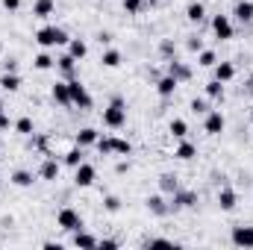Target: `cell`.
I'll return each mask as SVG.
<instances>
[{"label": "cell", "mask_w": 253, "mask_h": 250, "mask_svg": "<svg viewBox=\"0 0 253 250\" xmlns=\"http://www.w3.org/2000/svg\"><path fill=\"white\" fill-rule=\"evenodd\" d=\"M68 33H65L62 27H53V24H47V27H42L39 33H36V44L42 47V50H53V47H68Z\"/></svg>", "instance_id": "6da1fadb"}, {"label": "cell", "mask_w": 253, "mask_h": 250, "mask_svg": "<svg viewBox=\"0 0 253 250\" xmlns=\"http://www.w3.org/2000/svg\"><path fill=\"white\" fill-rule=\"evenodd\" d=\"M126 124V103L124 97H112L109 100V106L103 109V126H109V129H121Z\"/></svg>", "instance_id": "7a4b0ae2"}, {"label": "cell", "mask_w": 253, "mask_h": 250, "mask_svg": "<svg viewBox=\"0 0 253 250\" xmlns=\"http://www.w3.org/2000/svg\"><path fill=\"white\" fill-rule=\"evenodd\" d=\"M68 88H71V106H77V109H83V112L94 106V97L88 94V88H85L77 77H74V80H68Z\"/></svg>", "instance_id": "3957f363"}, {"label": "cell", "mask_w": 253, "mask_h": 250, "mask_svg": "<svg viewBox=\"0 0 253 250\" xmlns=\"http://www.w3.org/2000/svg\"><path fill=\"white\" fill-rule=\"evenodd\" d=\"M56 224L62 227L65 233H77V230H83V215H80L74 206H62V209L56 212Z\"/></svg>", "instance_id": "277c9868"}, {"label": "cell", "mask_w": 253, "mask_h": 250, "mask_svg": "<svg viewBox=\"0 0 253 250\" xmlns=\"http://www.w3.org/2000/svg\"><path fill=\"white\" fill-rule=\"evenodd\" d=\"M212 33L221 39V42H230L233 36H236V24H233V18L230 15H212Z\"/></svg>", "instance_id": "5b68a950"}, {"label": "cell", "mask_w": 253, "mask_h": 250, "mask_svg": "<svg viewBox=\"0 0 253 250\" xmlns=\"http://www.w3.org/2000/svg\"><path fill=\"white\" fill-rule=\"evenodd\" d=\"M197 206V191L191 188H177L171 194V212H180V209H194Z\"/></svg>", "instance_id": "8992f818"}, {"label": "cell", "mask_w": 253, "mask_h": 250, "mask_svg": "<svg viewBox=\"0 0 253 250\" xmlns=\"http://www.w3.org/2000/svg\"><path fill=\"white\" fill-rule=\"evenodd\" d=\"M94 180H97V168H94L91 162H83V165H77V168H74V186L91 188V186H94Z\"/></svg>", "instance_id": "52a82bcc"}, {"label": "cell", "mask_w": 253, "mask_h": 250, "mask_svg": "<svg viewBox=\"0 0 253 250\" xmlns=\"http://www.w3.org/2000/svg\"><path fill=\"white\" fill-rule=\"evenodd\" d=\"M59 174H62V162H59L56 156H44V159H42V165H39V177H42V180H47V183H56V180H59Z\"/></svg>", "instance_id": "ba28073f"}, {"label": "cell", "mask_w": 253, "mask_h": 250, "mask_svg": "<svg viewBox=\"0 0 253 250\" xmlns=\"http://www.w3.org/2000/svg\"><path fill=\"white\" fill-rule=\"evenodd\" d=\"M224 126H227V118H224L221 109H209V112L203 115V129H206L209 135H221Z\"/></svg>", "instance_id": "9c48e42d"}, {"label": "cell", "mask_w": 253, "mask_h": 250, "mask_svg": "<svg viewBox=\"0 0 253 250\" xmlns=\"http://www.w3.org/2000/svg\"><path fill=\"white\" fill-rule=\"evenodd\" d=\"M144 206H147V212L156 215V218H165V215L171 212V203L165 200V194H150V197L144 200Z\"/></svg>", "instance_id": "30bf717a"}, {"label": "cell", "mask_w": 253, "mask_h": 250, "mask_svg": "<svg viewBox=\"0 0 253 250\" xmlns=\"http://www.w3.org/2000/svg\"><path fill=\"white\" fill-rule=\"evenodd\" d=\"M165 74H171L177 83H189V80H191V68L186 62H180V59H168V65H165Z\"/></svg>", "instance_id": "8fae6325"}, {"label": "cell", "mask_w": 253, "mask_h": 250, "mask_svg": "<svg viewBox=\"0 0 253 250\" xmlns=\"http://www.w3.org/2000/svg\"><path fill=\"white\" fill-rule=\"evenodd\" d=\"M218 206H221L224 212H233V209L239 206V194H236V188H230V186L218 188Z\"/></svg>", "instance_id": "7c38bea8"}, {"label": "cell", "mask_w": 253, "mask_h": 250, "mask_svg": "<svg viewBox=\"0 0 253 250\" xmlns=\"http://www.w3.org/2000/svg\"><path fill=\"white\" fill-rule=\"evenodd\" d=\"M230 242L236 248H253V227H233Z\"/></svg>", "instance_id": "4fadbf2b"}, {"label": "cell", "mask_w": 253, "mask_h": 250, "mask_svg": "<svg viewBox=\"0 0 253 250\" xmlns=\"http://www.w3.org/2000/svg\"><path fill=\"white\" fill-rule=\"evenodd\" d=\"M50 97L59 103V106H71V88H68V80H56L50 85Z\"/></svg>", "instance_id": "5bb4252c"}, {"label": "cell", "mask_w": 253, "mask_h": 250, "mask_svg": "<svg viewBox=\"0 0 253 250\" xmlns=\"http://www.w3.org/2000/svg\"><path fill=\"white\" fill-rule=\"evenodd\" d=\"M197 156V144L189 141V138H180V144L174 147V159H180V162H191Z\"/></svg>", "instance_id": "9a60e30c"}, {"label": "cell", "mask_w": 253, "mask_h": 250, "mask_svg": "<svg viewBox=\"0 0 253 250\" xmlns=\"http://www.w3.org/2000/svg\"><path fill=\"white\" fill-rule=\"evenodd\" d=\"M177 88H180V83H177L171 74H165V77L156 80V94H159V97H174Z\"/></svg>", "instance_id": "2e32d148"}, {"label": "cell", "mask_w": 253, "mask_h": 250, "mask_svg": "<svg viewBox=\"0 0 253 250\" xmlns=\"http://www.w3.org/2000/svg\"><path fill=\"white\" fill-rule=\"evenodd\" d=\"M97 138H100V132H97L94 126H83V129H77L74 144H80V147H91V144H97Z\"/></svg>", "instance_id": "e0dca14e"}, {"label": "cell", "mask_w": 253, "mask_h": 250, "mask_svg": "<svg viewBox=\"0 0 253 250\" xmlns=\"http://www.w3.org/2000/svg\"><path fill=\"white\" fill-rule=\"evenodd\" d=\"M233 18L239 24H251L253 21V0H239L236 9H233Z\"/></svg>", "instance_id": "ac0fdd59"}, {"label": "cell", "mask_w": 253, "mask_h": 250, "mask_svg": "<svg viewBox=\"0 0 253 250\" xmlns=\"http://www.w3.org/2000/svg\"><path fill=\"white\" fill-rule=\"evenodd\" d=\"M97 236H91V233H85V230H77L74 233V239H71V245L74 248H83V250H91V248H97Z\"/></svg>", "instance_id": "d6986e66"}, {"label": "cell", "mask_w": 253, "mask_h": 250, "mask_svg": "<svg viewBox=\"0 0 253 250\" xmlns=\"http://www.w3.org/2000/svg\"><path fill=\"white\" fill-rule=\"evenodd\" d=\"M212 71H215V80H221L224 85L236 80V65H233V62H215Z\"/></svg>", "instance_id": "ffe728a7"}, {"label": "cell", "mask_w": 253, "mask_h": 250, "mask_svg": "<svg viewBox=\"0 0 253 250\" xmlns=\"http://www.w3.org/2000/svg\"><path fill=\"white\" fill-rule=\"evenodd\" d=\"M0 88L9 91V94H15V91L21 88V77H18V71H3V74H0Z\"/></svg>", "instance_id": "44dd1931"}, {"label": "cell", "mask_w": 253, "mask_h": 250, "mask_svg": "<svg viewBox=\"0 0 253 250\" xmlns=\"http://www.w3.org/2000/svg\"><path fill=\"white\" fill-rule=\"evenodd\" d=\"M53 12H56V0H36L33 3V15L42 18V21H47Z\"/></svg>", "instance_id": "7402d4cb"}, {"label": "cell", "mask_w": 253, "mask_h": 250, "mask_svg": "<svg viewBox=\"0 0 253 250\" xmlns=\"http://www.w3.org/2000/svg\"><path fill=\"white\" fill-rule=\"evenodd\" d=\"M186 18H189V24H203L206 21V6L200 3V0H194L186 6Z\"/></svg>", "instance_id": "603a6c76"}, {"label": "cell", "mask_w": 253, "mask_h": 250, "mask_svg": "<svg viewBox=\"0 0 253 250\" xmlns=\"http://www.w3.org/2000/svg\"><path fill=\"white\" fill-rule=\"evenodd\" d=\"M62 162L68 165V168H77V165H83V162H85V147L74 144V147H71V150L62 156Z\"/></svg>", "instance_id": "cb8c5ba5"}, {"label": "cell", "mask_w": 253, "mask_h": 250, "mask_svg": "<svg viewBox=\"0 0 253 250\" xmlns=\"http://www.w3.org/2000/svg\"><path fill=\"white\" fill-rule=\"evenodd\" d=\"M9 183H12V186H18V188H30L36 180H33V171H27V168H18V171H12Z\"/></svg>", "instance_id": "d4e9b609"}, {"label": "cell", "mask_w": 253, "mask_h": 250, "mask_svg": "<svg viewBox=\"0 0 253 250\" xmlns=\"http://www.w3.org/2000/svg\"><path fill=\"white\" fill-rule=\"evenodd\" d=\"M100 62H103V68H121L124 56H121V50H118V47H106V50L100 53Z\"/></svg>", "instance_id": "484cf974"}, {"label": "cell", "mask_w": 253, "mask_h": 250, "mask_svg": "<svg viewBox=\"0 0 253 250\" xmlns=\"http://www.w3.org/2000/svg\"><path fill=\"white\" fill-rule=\"evenodd\" d=\"M56 68L65 74V80H74V71H77V59L71 56V53H62L59 59H56Z\"/></svg>", "instance_id": "4316f807"}, {"label": "cell", "mask_w": 253, "mask_h": 250, "mask_svg": "<svg viewBox=\"0 0 253 250\" xmlns=\"http://www.w3.org/2000/svg\"><path fill=\"white\" fill-rule=\"evenodd\" d=\"M68 53L80 62V59H85V56H88V44H85L83 39H71V42H68Z\"/></svg>", "instance_id": "83f0119b"}, {"label": "cell", "mask_w": 253, "mask_h": 250, "mask_svg": "<svg viewBox=\"0 0 253 250\" xmlns=\"http://www.w3.org/2000/svg\"><path fill=\"white\" fill-rule=\"evenodd\" d=\"M224 94H227V88H224V83L212 77V80L206 83V97H209V100H224Z\"/></svg>", "instance_id": "f1b7e54d"}, {"label": "cell", "mask_w": 253, "mask_h": 250, "mask_svg": "<svg viewBox=\"0 0 253 250\" xmlns=\"http://www.w3.org/2000/svg\"><path fill=\"white\" fill-rule=\"evenodd\" d=\"M33 68H36V71H50V68H56V59L50 56V50H42V53H36Z\"/></svg>", "instance_id": "f546056e"}, {"label": "cell", "mask_w": 253, "mask_h": 250, "mask_svg": "<svg viewBox=\"0 0 253 250\" xmlns=\"http://www.w3.org/2000/svg\"><path fill=\"white\" fill-rule=\"evenodd\" d=\"M129 153H132V144H129V138L112 135V156H129Z\"/></svg>", "instance_id": "4dcf8cb0"}, {"label": "cell", "mask_w": 253, "mask_h": 250, "mask_svg": "<svg viewBox=\"0 0 253 250\" xmlns=\"http://www.w3.org/2000/svg\"><path fill=\"white\" fill-rule=\"evenodd\" d=\"M177 188H180V180H177L174 174H162V177H159V191H162V194H168V197H171Z\"/></svg>", "instance_id": "1f68e13d"}, {"label": "cell", "mask_w": 253, "mask_h": 250, "mask_svg": "<svg viewBox=\"0 0 253 250\" xmlns=\"http://www.w3.org/2000/svg\"><path fill=\"white\" fill-rule=\"evenodd\" d=\"M168 132L180 141V138H186L189 135V124L183 121V118H171V124H168Z\"/></svg>", "instance_id": "d6a6232c"}, {"label": "cell", "mask_w": 253, "mask_h": 250, "mask_svg": "<svg viewBox=\"0 0 253 250\" xmlns=\"http://www.w3.org/2000/svg\"><path fill=\"white\" fill-rule=\"evenodd\" d=\"M12 129H15L18 135H27V138H30V135L36 132V124H33V118H18V121H15V126H12Z\"/></svg>", "instance_id": "836d02e7"}, {"label": "cell", "mask_w": 253, "mask_h": 250, "mask_svg": "<svg viewBox=\"0 0 253 250\" xmlns=\"http://www.w3.org/2000/svg\"><path fill=\"white\" fill-rule=\"evenodd\" d=\"M215 62H218L215 50H206V47H203V50L197 53V65H200V68H215Z\"/></svg>", "instance_id": "e575fe53"}, {"label": "cell", "mask_w": 253, "mask_h": 250, "mask_svg": "<svg viewBox=\"0 0 253 250\" xmlns=\"http://www.w3.org/2000/svg\"><path fill=\"white\" fill-rule=\"evenodd\" d=\"M103 209L112 212V215L121 212V197H118V194H106V197H103Z\"/></svg>", "instance_id": "d590c367"}, {"label": "cell", "mask_w": 253, "mask_h": 250, "mask_svg": "<svg viewBox=\"0 0 253 250\" xmlns=\"http://www.w3.org/2000/svg\"><path fill=\"white\" fill-rule=\"evenodd\" d=\"M121 3H124L126 15H141V9H144V3H147V0H121Z\"/></svg>", "instance_id": "8d00e7d4"}, {"label": "cell", "mask_w": 253, "mask_h": 250, "mask_svg": "<svg viewBox=\"0 0 253 250\" xmlns=\"http://www.w3.org/2000/svg\"><path fill=\"white\" fill-rule=\"evenodd\" d=\"M94 147H97V150H100L103 156H112V135H100Z\"/></svg>", "instance_id": "74e56055"}, {"label": "cell", "mask_w": 253, "mask_h": 250, "mask_svg": "<svg viewBox=\"0 0 253 250\" xmlns=\"http://www.w3.org/2000/svg\"><path fill=\"white\" fill-rule=\"evenodd\" d=\"M189 109L194 112V115H206V112H209V103H206L203 97H194V100L189 103Z\"/></svg>", "instance_id": "f35d334b"}, {"label": "cell", "mask_w": 253, "mask_h": 250, "mask_svg": "<svg viewBox=\"0 0 253 250\" xmlns=\"http://www.w3.org/2000/svg\"><path fill=\"white\" fill-rule=\"evenodd\" d=\"M186 47H189L191 53H200V50H203V39H200V36H191L189 42H186Z\"/></svg>", "instance_id": "ab89813d"}, {"label": "cell", "mask_w": 253, "mask_h": 250, "mask_svg": "<svg viewBox=\"0 0 253 250\" xmlns=\"http://www.w3.org/2000/svg\"><path fill=\"white\" fill-rule=\"evenodd\" d=\"M144 245H147V248H174L171 239H147Z\"/></svg>", "instance_id": "60d3db41"}, {"label": "cell", "mask_w": 253, "mask_h": 250, "mask_svg": "<svg viewBox=\"0 0 253 250\" xmlns=\"http://www.w3.org/2000/svg\"><path fill=\"white\" fill-rule=\"evenodd\" d=\"M97 248H103V250H115V248H121V242H118V239H100V242H97Z\"/></svg>", "instance_id": "b9f144b4"}, {"label": "cell", "mask_w": 253, "mask_h": 250, "mask_svg": "<svg viewBox=\"0 0 253 250\" xmlns=\"http://www.w3.org/2000/svg\"><path fill=\"white\" fill-rule=\"evenodd\" d=\"M159 53L168 56V59H174V42H162V44H159Z\"/></svg>", "instance_id": "7bdbcfd3"}, {"label": "cell", "mask_w": 253, "mask_h": 250, "mask_svg": "<svg viewBox=\"0 0 253 250\" xmlns=\"http://www.w3.org/2000/svg\"><path fill=\"white\" fill-rule=\"evenodd\" d=\"M15 126V121L6 115V112H0V132H6V129H12Z\"/></svg>", "instance_id": "ee69618b"}, {"label": "cell", "mask_w": 253, "mask_h": 250, "mask_svg": "<svg viewBox=\"0 0 253 250\" xmlns=\"http://www.w3.org/2000/svg\"><path fill=\"white\" fill-rule=\"evenodd\" d=\"M0 3H3L6 12H18V9H21V0H0Z\"/></svg>", "instance_id": "f6af8a7d"}, {"label": "cell", "mask_w": 253, "mask_h": 250, "mask_svg": "<svg viewBox=\"0 0 253 250\" xmlns=\"http://www.w3.org/2000/svg\"><path fill=\"white\" fill-rule=\"evenodd\" d=\"M97 42H100V44H112V33H103V30H100V33H97Z\"/></svg>", "instance_id": "bcb514c9"}, {"label": "cell", "mask_w": 253, "mask_h": 250, "mask_svg": "<svg viewBox=\"0 0 253 250\" xmlns=\"http://www.w3.org/2000/svg\"><path fill=\"white\" fill-rule=\"evenodd\" d=\"M115 171H118V174H124V171H129V159H121V162L115 165Z\"/></svg>", "instance_id": "7dc6e473"}, {"label": "cell", "mask_w": 253, "mask_h": 250, "mask_svg": "<svg viewBox=\"0 0 253 250\" xmlns=\"http://www.w3.org/2000/svg\"><path fill=\"white\" fill-rule=\"evenodd\" d=\"M3 71H18V62L15 59H3Z\"/></svg>", "instance_id": "c3c4849f"}, {"label": "cell", "mask_w": 253, "mask_h": 250, "mask_svg": "<svg viewBox=\"0 0 253 250\" xmlns=\"http://www.w3.org/2000/svg\"><path fill=\"white\" fill-rule=\"evenodd\" d=\"M245 85H248L245 91H248V94H253V74H251V77H248V83H245Z\"/></svg>", "instance_id": "681fc988"}, {"label": "cell", "mask_w": 253, "mask_h": 250, "mask_svg": "<svg viewBox=\"0 0 253 250\" xmlns=\"http://www.w3.org/2000/svg\"><path fill=\"white\" fill-rule=\"evenodd\" d=\"M0 112H6V109H3V103H0Z\"/></svg>", "instance_id": "f907efd6"}, {"label": "cell", "mask_w": 253, "mask_h": 250, "mask_svg": "<svg viewBox=\"0 0 253 250\" xmlns=\"http://www.w3.org/2000/svg\"><path fill=\"white\" fill-rule=\"evenodd\" d=\"M0 153H3V141H0Z\"/></svg>", "instance_id": "816d5d0a"}, {"label": "cell", "mask_w": 253, "mask_h": 250, "mask_svg": "<svg viewBox=\"0 0 253 250\" xmlns=\"http://www.w3.org/2000/svg\"><path fill=\"white\" fill-rule=\"evenodd\" d=\"M251 121H253V112H251Z\"/></svg>", "instance_id": "f5cc1de1"}, {"label": "cell", "mask_w": 253, "mask_h": 250, "mask_svg": "<svg viewBox=\"0 0 253 250\" xmlns=\"http://www.w3.org/2000/svg\"><path fill=\"white\" fill-rule=\"evenodd\" d=\"M0 50H3V44H0Z\"/></svg>", "instance_id": "db71d44e"}]
</instances>
